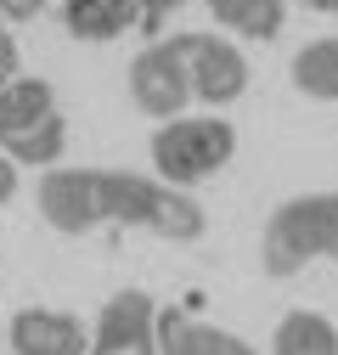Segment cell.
Masks as SVG:
<instances>
[{"label":"cell","mask_w":338,"mask_h":355,"mask_svg":"<svg viewBox=\"0 0 338 355\" xmlns=\"http://www.w3.org/2000/svg\"><path fill=\"white\" fill-rule=\"evenodd\" d=\"M39 214H46L62 237H84L91 226H102V220L152 226L169 243L203 237V209L186 192L158 187V181L130 175V169H51L46 181H39Z\"/></svg>","instance_id":"1"},{"label":"cell","mask_w":338,"mask_h":355,"mask_svg":"<svg viewBox=\"0 0 338 355\" xmlns=\"http://www.w3.org/2000/svg\"><path fill=\"white\" fill-rule=\"evenodd\" d=\"M265 277H293L310 259H332L338 265V192H305L287 198L271 226H265Z\"/></svg>","instance_id":"2"},{"label":"cell","mask_w":338,"mask_h":355,"mask_svg":"<svg viewBox=\"0 0 338 355\" xmlns=\"http://www.w3.org/2000/svg\"><path fill=\"white\" fill-rule=\"evenodd\" d=\"M231 153H237V130L226 119H169L152 136V164L175 192L220 175L231 164Z\"/></svg>","instance_id":"3"},{"label":"cell","mask_w":338,"mask_h":355,"mask_svg":"<svg viewBox=\"0 0 338 355\" xmlns=\"http://www.w3.org/2000/svg\"><path fill=\"white\" fill-rule=\"evenodd\" d=\"M130 102L147 113V119H181L186 102H192V73H186V57L175 51V40H158L147 46L136 62H130Z\"/></svg>","instance_id":"4"},{"label":"cell","mask_w":338,"mask_h":355,"mask_svg":"<svg viewBox=\"0 0 338 355\" xmlns=\"http://www.w3.org/2000/svg\"><path fill=\"white\" fill-rule=\"evenodd\" d=\"M175 51L186 57V73H192V96L208 102V107H226L248 91V62L231 40L220 34H175Z\"/></svg>","instance_id":"5"},{"label":"cell","mask_w":338,"mask_h":355,"mask_svg":"<svg viewBox=\"0 0 338 355\" xmlns=\"http://www.w3.org/2000/svg\"><path fill=\"white\" fill-rule=\"evenodd\" d=\"M91 355H158V304H152V293L118 288L96 316Z\"/></svg>","instance_id":"6"},{"label":"cell","mask_w":338,"mask_h":355,"mask_svg":"<svg viewBox=\"0 0 338 355\" xmlns=\"http://www.w3.org/2000/svg\"><path fill=\"white\" fill-rule=\"evenodd\" d=\"M12 355H84V322L68 310L28 304L12 316Z\"/></svg>","instance_id":"7"},{"label":"cell","mask_w":338,"mask_h":355,"mask_svg":"<svg viewBox=\"0 0 338 355\" xmlns=\"http://www.w3.org/2000/svg\"><path fill=\"white\" fill-rule=\"evenodd\" d=\"M158 355H260V349L226 327L192 322L186 310L169 304V310H158Z\"/></svg>","instance_id":"8"},{"label":"cell","mask_w":338,"mask_h":355,"mask_svg":"<svg viewBox=\"0 0 338 355\" xmlns=\"http://www.w3.org/2000/svg\"><path fill=\"white\" fill-rule=\"evenodd\" d=\"M51 107V85L34 73H0V153H6L23 130H34Z\"/></svg>","instance_id":"9"},{"label":"cell","mask_w":338,"mask_h":355,"mask_svg":"<svg viewBox=\"0 0 338 355\" xmlns=\"http://www.w3.org/2000/svg\"><path fill=\"white\" fill-rule=\"evenodd\" d=\"M141 12H147L141 0H68L62 23H68L73 40H84V46H102V40H118L124 28H136Z\"/></svg>","instance_id":"10"},{"label":"cell","mask_w":338,"mask_h":355,"mask_svg":"<svg viewBox=\"0 0 338 355\" xmlns=\"http://www.w3.org/2000/svg\"><path fill=\"white\" fill-rule=\"evenodd\" d=\"M271 355H338V327L316 310H287L276 322Z\"/></svg>","instance_id":"11"},{"label":"cell","mask_w":338,"mask_h":355,"mask_svg":"<svg viewBox=\"0 0 338 355\" xmlns=\"http://www.w3.org/2000/svg\"><path fill=\"white\" fill-rule=\"evenodd\" d=\"M220 28L242 34V40H276L282 17H287V0H208Z\"/></svg>","instance_id":"12"},{"label":"cell","mask_w":338,"mask_h":355,"mask_svg":"<svg viewBox=\"0 0 338 355\" xmlns=\"http://www.w3.org/2000/svg\"><path fill=\"white\" fill-rule=\"evenodd\" d=\"M293 85L316 102H338V40H310L293 57Z\"/></svg>","instance_id":"13"},{"label":"cell","mask_w":338,"mask_h":355,"mask_svg":"<svg viewBox=\"0 0 338 355\" xmlns=\"http://www.w3.org/2000/svg\"><path fill=\"white\" fill-rule=\"evenodd\" d=\"M62 147H68V124H62V113H46L34 130H23V136L6 147V158H12V164H39V169H46V164L62 158Z\"/></svg>","instance_id":"14"},{"label":"cell","mask_w":338,"mask_h":355,"mask_svg":"<svg viewBox=\"0 0 338 355\" xmlns=\"http://www.w3.org/2000/svg\"><path fill=\"white\" fill-rule=\"evenodd\" d=\"M141 6H147V12H141V28H147V34H158V28H163V17L175 12V6H186V0H141Z\"/></svg>","instance_id":"15"},{"label":"cell","mask_w":338,"mask_h":355,"mask_svg":"<svg viewBox=\"0 0 338 355\" xmlns=\"http://www.w3.org/2000/svg\"><path fill=\"white\" fill-rule=\"evenodd\" d=\"M39 6H46V0H0V17L6 23H28V17H39Z\"/></svg>","instance_id":"16"},{"label":"cell","mask_w":338,"mask_h":355,"mask_svg":"<svg viewBox=\"0 0 338 355\" xmlns=\"http://www.w3.org/2000/svg\"><path fill=\"white\" fill-rule=\"evenodd\" d=\"M0 73H17V40L6 34V23H0Z\"/></svg>","instance_id":"17"},{"label":"cell","mask_w":338,"mask_h":355,"mask_svg":"<svg viewBox=\"0 0 338 355\" xmlns=\"http://www.w3.org/2000/svg\"><path fill=\"white\" fill-rule=\"evenodd\" d=\"M12 192H17V164L0 153V203H12Z\"/></svg>","instance_id":"18"},{"label":"cell","mask_w":338,"mask_h":355,"mask_svg":"<svg viewBox=\"0 0 338 355\" xmlns=\"http://www.w3.org/2000/svg\"><path fill=\"white\" fill-rule=\"evenodd\" d=\"M299 6H310V12H338V0H299Z\"/></svg>","instance_id":"19"}]
</instances>
